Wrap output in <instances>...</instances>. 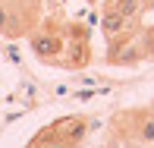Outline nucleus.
Returning <instances> with one entry per match:
<instances>
[{"label":"nucleus","instance_id":"2","mask_svg":"<svg viewBox=\"0 0 154 148\" xmlns=\"http://www.w3.org/2000/svg\"><path fill=\"white\" fill-rule=\"evenodd\" d=\"M32 51L38 54L41 60H54L57 54H63V41H60L57 32L44 29V32H38V35L32 38Z\"/></svg>","mask_w":154,"mask_h":148},{"label":"nucleus","instance_id":"3","mask_svg":"<svg viewBox=\"0 0 154 148\" xmlns=\"http://www.w3.org/2000/svg\"><path fill=\"white\" fill-rule=\"evenodd\" d=\"M148 57V44H135V41H123V44H110V63L113 66H123V63H135Z\"/></svg>","mask_w":154,"mask_h":148},{"label":"nucleus","instance_id":"10","mask_svg":"<svg viewBox=\"0 0 154 148\" xmlns=\"http://www.w3.org/2000/svg\"><path fill=\"white\" fill-rule=\"evenodd\" d=\"M29 148H35V145H29Z\"/></svg>","mask_w":154,"mask_h":148},{"label":"nucleus","instance_id":"8","mask_svg":"<svg viewBox=\"0 0 154 148\" xmlns=\"http://www.w3.org/2000/svg\"><path fill=\"white\" fill-rule=\"evenodd\" d=\"M151 10H154V0H151Z\"/></svg>","mask_w":154,"mask_h":148},{"label":"nucleus","instance_id":"9","mask_svg":"<svg viewBox=\"0 0 154 148\" xmlns=\"http://www.w3.org/2000/svg\"><path fill=\"white\" fill-rule=\"evenodd\" d=\"M151 38H154V32H151Z\"/></svg>","mask_w":154,"mask_h":148},{"label":"nucleus","instance_id":"5","mask_svg":"<svg viewBox=\"0 0 154 148\" xmlns=\"http://www.w3.org/2000/svg\"><path fill=\"white\" fill-rule=\"evenodd\" d=\"M142 6H145V0H113V10H116V13H123L129 22L138 16V13H142Z\"/></svg>","mask_w":154,"mask_h":148},{"label":"nucleus","instance_id":"6","mask_svg":"<svg viewBox=\"0 0 154 148\" xmlns=\"http://www.w3.org/2000/svg\"><path fill=\"white\" fill-rule=\"evenodd\" d=\"M138 139L145 145H154V117H145L142 126H138Z\"/></svg>","mask_w":154,"mask_h":148},{"label":"nucleus","instance_id":"4","mask_svg":"<svg viewBox=\"0 0 154 148\" xmlns=\"http://www.w3.org/2000/svg\"><path fill=\"white\" fill-rule=\"evenodd\" d=\"M101 29L107 38H120V35H126V29H129V19L123 16V13H116L113 10V3L104 10V16H101Z\"/></svg>","mask_w":154,"mask_h":148},{"label":"nucleus","instance_id":"7","mask_svg":"<svg viewBox=\"0 0 154 148\" xmlns=\"http://www.w3.org/2000/svg\"><path fill=\"white\" fill-rule=\"evenodd\" d=\"M6 25H10V10L0 3V32H6Z\"/></svg>","mask_w":154,"mask_h":148},{"label":"nucleus","instance_id":"1","mask_svg":"<svg viewBox=\"0 0 154 148\" xmlns=\"http://www.w3.org/2000/svg\"><path fill=\"white\" fill-rule=\"evenodd\" d=\"M51 129V136H57V139H63L66 145H79L82 139H85V132H88V123L82 117H63V120H57V123H51L47 126Z\"/></svg>","mask_w":154,"mask_h":148}]
</instances>
